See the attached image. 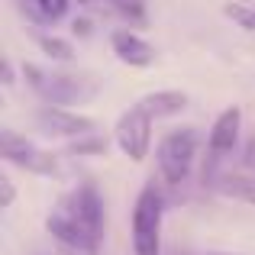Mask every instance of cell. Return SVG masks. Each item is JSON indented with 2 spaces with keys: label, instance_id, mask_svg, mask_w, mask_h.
I'll list each match as a JSON object with an SVG mask.
<instances>
[{
  "label": "cell",
  "instance_id": "1",
  "mask_svg": "<svg viewBox=\"0 0 255 255\" xmlns=\"http://www.w3.org/2000/svg\"><path fill=\"white\" fill-rule=\"evenodd\" d=\"M23 78L45 104L55 107H71V104H84L97 94V84L78 75H65V71H49L39 65H23Z\"/></svg>",
  "mask_w": 255,
  "mask_h": 255
},
{
  "label": "cell",
  "instance_id": "2",
  "mask_svg": "<svg viewBox=\"0 0 255 255\" xmlns=\"http://www.w3.org/2000/svg\"><path fill=\"white\" fill-rule=\"evenodd\" d=\"M162 191L155 184H145L132 207V252L136 255H162Z\"/></svg>",
  "mask_w": 255,
  "mask_h": 255
},
{
  "label": "cell",
  "instance_id": "3",
  "mask_svg": "<svg viewBox=\"0 0 255 255\" xmlns=\"http://www.w3.org/2000/svg\"><path fill=\"white\" fill-rule=\"evenodd\" d=\"M158 171L168 184H181L197 158V129H171L158 142Z\"/></svg>",
  "mask_w": 255,
  "mask_h": 255
},
{
  "label": "cell",
  "instance_id": "4",
  "mask_svg": "<svg viewBox=\"0 0 255 255\" xmlns=\"http://www.w3.org/2000/svg\"><path fill=\"white\" fill-rule=\"evenodd\" d=\"M0 155H3L10 165H19V168H26L32 174H42V178L62 174V165H58V158L52 155V152L32 145L29 139H23L13 129H0Z\"/></svg>",
  "mask_w": 255,
  "mask_h": 255
},
{
  "label": "cell",
  "instance_id": "5",
  "mask_svg": "<svg viewBox=\"0 0 255 255\" xmlns=\"http://www.w3.org/2000/svg\"><path fill=\"white\" fill-rule=\"evenodd\" d=\"M152 120L155 117H152L142 104L129 107V110L117 120L113 136H117V145H120V152H123L126 158L142 162V158L149 155V149H152Z\"/></svg>",
  "mask_w": 255,
  "mask_h": 255
},
{
  "label": "cell",
  "instance_id": "6",
  "mask_svg": "<svg viewBox=\"0 0 255 255\" xmlns=\"http://www.w3.org/2000/svg\"><path fill=\"white\" fill-rule=\"evenodd\" d=\"M45 230H49L52 239L58 243L62 255H97L100 236H94L84 223H78L65 207H55V210L45 217Z\"/></svg>",
  "mask_w": 255,
  "mask_h": 255
},
{
  "label": "cell",
  "instance_id": "7",
  "mask_svg": "<svg viewBox=\"0 0 255 255\" xmlns=\"http://www.w3.org/2000/svg\"><path fill=\"white\" fill-rule=\"evenodd\" d=\"M58 207H65V210H68L78 223H84L94 236L104 233V200H100V191L91 181H84V184H78L71 194H65V197L58 200Z\"/></svg>",
  "mask_w": 255,
  "mask_h": 255
},
{
  "label": "cell",
  "instance_id": "8",
  "mask_svg": "<svg viewBox=\"0 0 255 255\" xmlns=\"http://www.w3.org/2000/svg\"><path fill=\"white\" fill-rule=\"evenodd\" d=\"M36 123H39V129H42V132H49V136H65V139H81V136H91V132L97 129V123H94L91 117L71 113V110L55 107V104L39 107Z\"/></svg>",
  "mask_w": 255,
  "mask_h": 255
},
{
  "label": "cell",
  "instance_id": "9",
  "mask_svg": "<svg viewBox=\"0 0 255 255\" xmlns=\"http://www.w3.org/2000/svg\"><path fill=\"white\" fill-rule=\"evenodd\" d=\"M239 129H243V107H226L210 126V136H207V149L210 155H226V152L236 149L239 142Z\"/></svg>",
  "mask_w": 255,
  "mask_h": 255
},
{
  "label": "cell",
  "instance_id": "10",
  "mask_svg": "<svg viewBox=\"0 0 255 255\" xmlns=\"http://www.w3.org/2000/svg\"><path fill=\"white\" fill-rule=\"evenodd\" d=\"M110 49L120 62L132 65V68H149L155 62V49L142 36H136L132 29H113L110 32Z\"/></svg>",
  "mask_w": 255,
  "mask_h": 255
},
{
  "label": "cell",
  "instance_id": "11",
  "mask_svg": "<svg viewBox=\"0 0 255 255\" xmlns=\"http://www.w3.org/2000/svg\"><path fill=\"white\" fill-rule=\"evenodd\" d=\"M139 104H142L155 120H162V117H174V113L184 110L187 107V94L184 91H155V94H145Z\"/></svg>",
  "mask_w": 255,
  "mask_h": 255
},
{
  "label": "cell",
  "instance_id": "12",
  "mask_svg": "<svg viewBox=\"0 0 255 255\" xmlns=\"http://www.w3.org/2000/svg\"><path fill=\"white\" fill-rule=\"evenodd\" d=\"M220 191L233 200H243V204L255 207V178H246V174H230V178L220 181Z\"/></svg>",
  "mask_w": 255,
  "mask_h": 255
},
{
  "label": "cell",
  "instance_id": "13",
  "mask_svg": "<svg viewBox=\"0 0 255 255\" xmlns=\"http://www.w3.org/2000/svg\"><path fill=\"white\" fill-rule=\"evenodd\" d=\"M71 0H29V10L36 23H58L68 16Z\"/></svg>",
  "mask_w": 255,
  "mask_h": 255
},
{
  "label": "cell",
  "instance_id": "14",
  "mask_svg": "<svg viewBox=\"0 0 255 255\" xmlns=\"http://www.w3.org/2000/svg\"><path fill=\"white\" fill-rule=\"evenodd\" d=\"M36 42H39V49L49 58H55V62H71V58H75V49H71L68 39L49 36V32H36Z\"/></svg>",
  "mask_w": 255,
  "mask_h": 255
},
{
  "label": "cell",
  "instance_id": "15",
  "mask_svg": "<svg viewBox=\"0 0 255 255\" xmlns=\"http://www.w3.org/2000/svg\"><path fill=\"white\" fill-rule=\"evenodd\" d=\"M68 152H71V155H104V152H107V139L97 136V132H91V136L75 139V142L68 145Z\"/></svg>",
  "mask_w": 255,
  "mask_h": 255
},
{
  "label": "cell",
  "instance_id": "16",
  "mask_svg": "<svg viewBox=\"0 0 255 255\" xmlns=\"http://www.w3.org/2000/svg\"><path fill=\"white\" fill-rule=\"evenodd\" d=\"M223 13L239 26V29L255 32V10H252L249 3H226V6H223Z\"/></svg>",
  "mask_w": 255,
  "mask_h": 255
},
{
  "label": "cell",
  "instance_id": "17",
  "mask_svg": "<svg viewBox=\"0 0 255 255\" xmlns=\"http://www.w3.org/2000/svg\"><path fill=\"white\" fill-rule=\"evenodd\" d=\"M117 13H123L129 23H145V3L142 0H113Z\"/></svg>",
  "mask_w": 255,
  "mask_h": 255
},
{
  "label": "cell",
  "instance_id": "18",
  "mask_svg": "<svg viewBox=\"0 0 255 255\" xmlns=\"http://www.w3.org/2000/svg\"><path fill=\"white\" fill-rule=\"evenodd\" d=\"M16 200V191H13V181L6 174H0V207H10Z\"/></svg>",
  "mask_w": 255,
  "mask_h": 255
},
{
  "label": "cell",
  "instance_id": "19",
  "mask_svg": "<svg viewBox=\"0 0 255 255\" xmlns=\"http://www.w3.org/2000/svg\"><path fill=\"white\" fill-rule=\"evenodd\" d=\"M75 32L78 36H87V32H91V23H87V19H75Z\"/></svg>",
  "mask_w": 255,
  "mask_h": 255
},
{
  "label": "cell",
  "instance_id": "20",
  "mask_svg": "<svg viewBox=\"0 0 255 255\" xmlns=\"http://www.w3.org/2000/svg\"><path fill=\"white\" fill-rule=\"evenodd\" d=\"M3 84H13V65L3 58Z\"/></svg>",
  "mask_w": 255,
  "mask_h": 255
},
{
  "label": "cell",
  "instance_id": "21",
  "mask_svg": "<svg viewBox=\"0 0 255 255\" xmlns=\"http://www.w3.org/2000/svg\"><path fill=\"white\" fill-rule=\"evenodd\" d=\"M213 255H217V252H213Z\"/></svg>",
  "mask_w": 255,
  "mask_h": 255
},
{
  "label": "cell",
  "instance_id": "22",
  "mask_svg": "<svg viewBox=\"0 0 255 255\" xmlns=\"http://www.w3.org/2000/svg\"><path fill=\"white\" fill-rule=\"evenodd\" d=\"M217 255H220V252H217Z\"/></svg>",
  "mask_w": 255,
  "mask_h": 255
}]
</instances>
